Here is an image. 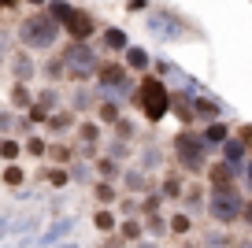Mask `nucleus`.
Segmentation results:
<instances>
[{
    "label": "nucleus",
    "instance_id": "1",
    "mask_svg": "<svg viewBox=\"0 0 252 248\" xmlns=\"http://www.w3.org/2000/svg\"><path fill=\"white\" fill-rule=\"evenodd\" d=\"M19 37H23L26 48H48L56 37H60V23H56L52 11H37V15H30V19L23 23Z\"/></svg>",
    "mask_w": 252,
    "mask_h": 248
},
{
    "label": "nucleus",
    "instance_id": "2",
    "mask_svg": "<svg viewBox=\"0 0 252 248\" xmlns=\"http://www.w3.org/2000/svg\"><path fill=\"white\" fill-rule=\"evenodd\" d=\"M48 11L56 15L60 30H67L74 41H89V37L96 33V23H93V15H89V11H78V8H71V4H63V0H56Z\"/></svg>",
    "mask_w": 252,
    "mask_h": 248
},
{
    "label": "nucleus",
    "instance_id": "3",
    "mask_svg": "<svg viewBox=\"0 0 252 248\" xmlns=\"http://www.w3.org/2000/svg\"><path fill=\"white\" fill-rule=\"evenodd\" d=\"M137 104H141L149 123H159V119L167 115V108H171V93L163 89L159 78H145L141 86H137Z\"/></svg>",
    "mask_w": 252,
    "mask_h": 248
},
{
    "label": "nucleus",
    "instance_id": "4",
    "mask_svg": "<svg viewBox=\"0 0 252 248\" xmlns=\"http://www.w3.org/2000/svg\"><path fill=\"white\" fill-rule=\"evenodd\" d=\"M174 148H178V159H182L186 171H200L204 167V137H197L193 130H182Z\"/></svg>",
    "mask_w": 252,
    "mask_h": 248
},
{
    "label": "nucleus",
    "instance_id": "5",
    "mask_svg": "<svg viewBox=\"0 0 252 248\" xmlns=\"http://www.w3.org/2000/svg\"><path fill=\"white\" fill-rule=\"evenodd\" d=\"M208 178H212V189H215V193H230V189H234V171H230L226 163H215Z\"/></svg>",
    "mask_w": 252,
    "mask_h": 248
},
{
    "label": "nucleus",
    "instance_id": "6",
    "mask_svg": "<svg viewBox=\"0 0 252 248\" xmlns=\"http://www.w3.org/2000/svg\"><path fill=\"white\" fill-rule=\"evenodd\" d=\"M215 218H219V222H230V218H237V204H234V189H230V193H219L215 196Z\"/></svg>",
    "mask_w": 252,
    "mask_h": 248
},
{
    "label": "nucleus",
    "instance_id": "7",
    "mask_svg": "<svg viewBox=\"0 0 252 248\" xmlns=\"http://www.w3.org/2000/svg\"><path fill=\"white\" fill-rule=\"evenodd\" d=\"M33 104V96H30V89L23 86V82H15V86H11V108H19V111H26Z\"/></svg>",
    "mask_w": 252,
    "mask_h": 248
},
{
    "label": "nucleus",
    "instance_id": "8",
    "mask_svg": "<svg viewBox=\"0 0 252 248\" xmlns=\"http://www.w3.org/2000/svg\"><path fill=\"white\" fill-rule=\"evenodd\" d=\"M45 182H48L52 189H63V186H67V171H63V167H48V171H45Z\"/></svg>",
    "mask_w": 252,
    "mask_h": 248
},
{
    "label": "nucleus",
    "instance_id": "9",
    "mask_svg": "<svg viewBox=\"0 0 252 248\" xmlns=\"http://www.w3.org/2000/svg\"><path fill=\"white\" fill-rule=\"evenodd\" d=\"M19 152H23V148H19V141H11V137H0V159H15Z\"/></svg>",
    "mask_w": 252,
    "mask_h": 248
},
{
    "label": "nucleus",
    "instance_id": "10",
    "mask_svg": "<svg viewBox=\"0 0 252 248\" xmlns=\"http://www.w3.org/2000/svg\"><path fill=\"white\" fill-rule=\"evenodd\" d=\"M119 78H123V67H119V63H104L100 67V82H119Z\"/></svg>",
    "mask_w": 252,
    "mask_h": 248
},
{
    "label": "nucleus",
    "instance_id": "11",
    "mask_svg": "<svg viewBox=\"0 0 252 248\" xmlns=\"http://www.w3.org/2000/svg\"><path fill=\"white\" fill-rule=\"evenodd\" d=\"M45 126H48L52 133H63L67 126H71V115H52V119H45Z\"/></svg>",
    "mask_w": 252,
    "mask_h": 248
},
{
    "label": "nucleus",
    "instance_id": "12",
    "mask_svg": "<svg viewBox=\"0 0 252 248\" xmlns=\"http://www.w3.org/2000/svg\"><path fill=\"white\" fill-rule=\"evenodd\" d=\"M45 155H52L56 163H67V159H71V148H67V145H48Z\"/></svg>",
    "mask_w": 252,
    "mask_h": 248
},
{
    "label": "nucleus",
    "instance_id": "13",
    "mask_svg": "<svg viewBox=\"0 0 252 248\" xmlns=\"http://www.w3.org/2000/svg\"><path fill=\"white\" fill-rule=\"evenodd\" d=\"M96 230H115V215H111V211H96Z\"/></svg>",
    "mask_w": 252,
    "mask_h": 248
},
{
    "label": "nucleus",
    "instance_id": "14",
    "mask_svg": "<svg viewBox=\"0 0 252 248\" xmlns=\"http://www.w3.org/2000/svg\"><path fill=\"white\" fill-rule=\"evenodd\" d=\"M126 60H130V67H137V70H141L145 63H149V56H145L141 48H130V52H126Z\"/></svg>",
    "mask_w": 252,
    "mask_h": 248
},
{
    "label": "nucleus",
    "instance_id": "15",
    "mask_svg": "<svg viewBox=\"0 0 252 248\" xmlns=\"http://www.w3.org/2000/svg\"><path fill=\"white\" fill-rule=\"evenodd\" d=\"M4 182H8V186H23V182H26V174L19 171V167H8V171H4Z\"/></svg>",
    "mask_w": 252,
    "mask_h": 248
},
{
    "label": "nucleus",
    "instance_id": "16",
    "mask_svg": "<svg viewBox=\"0 0 252 248\" xmlns=\"http://www.w3.org/2000/svg\"><path fill=\"white\" fill-rule=\"evenodd\" d=\"M100 119H104V123H119V108H115V104H100Z\"/></svg>",
    "mask_w": 252,
    "mask_h": 248
},
{
    "label": "nucleus",
    "instance_id": "17",
    "mask_svg": "<svg viewBox=\"0 0 252 248\" xmlns=\"http://www.w3.org/2000/svg\"><path fill=\"white\" fill-rule=\"evenodd\" d=\"M26 152H30V155H45V152H48V145H45L41 137H30V141H26Z\"/></svg>",
    "mask_w": 252,
    "mask_h": 248
},
{
    "label": "nucleus",
    "instance_id": "18",
    "mask_svg": "<svg viewBox=\"0 0 252 248\" xmlns=\"http://www.w3.org/2000/svg\"><path fill=\"white\" fill-rule=\"evenodd\" d=\"M104 41H108V48H123V45H126L123 30H108V33H104Z\"/></svg>",
    "mask_w": 252,
    "mask_h": 248
},
{
    "label": "nucleus",
    "instance_id": "19",
    "mask_svg": "<svg viewBox=\"0 0 252 248\" xmlns=\"http://www.w3.org/2000/svg\"><path fill=\"white\" fill-rule=\"evenodd\" d=\"M96 200H100V204H111V200H115V189H111V186H96Z\"/></svg>",
    "mask_w": 252,
    "mask_h": 248
},
{
    "label": "nucleus",
    "instance_id": "20",
    "mask_svg": "<svg viewBox=\"0 0 252 248\" xmlns=\"http://www.w3.org/2000/svg\"><path fill=\"white\" fill-rule=\"evenodd\" d=\"M171 230H174V233H186V230H189V218H186V215H174V218H171Z\"/></svg>",
    "mask_w": 252,
    "mask_h": 248
},
{
    "label": "nucleus",
    "instance_id": "21",
    "mask_svg": "<svg viewBox=\"0 0 252 248\" xmlns=\"http://www.w3.org/2000/svg\"><path fill=\"white\" fill-rule=\"evenodd\" d=\"M137 233H141V222H126V226H123V237H126V241L137 237Z\"/></svg>",
    "mask_w": 252,
    "mask_h": 248
},
{
    "label": "nucleus",
    "instance_id": "22",
    "mask_svg": "<svg viewBox=\"0 0 252 248\" xmlns=\"http://www.w3.org/2000/svg\"><path fill=\"white\" fill-rule=\"evenodd\" d=\"M226 137V130H222V126H212V130H208V141H222Z\"/></svg>",
    "mask_w": 252,
    "mask_h": 248
},
{
    "label": "nucleus",
    "instance_id": "23",
    "mask_svg": "<svg viewBox=\"0 0 252 248\" xmlns=\"http://www.w3.org/2000/svg\"><path fill=\"white\" fill-rule=\"evenodd\" d=\"M241 141H245V145L252 148V130H241Z\"/></svg>",
    "mask_w": 252,
    "mask_h": 248
},
{
    "label": "nucleus",
    "instance_id": "24",
    "mask_svg": "<svg viewBox=\"0 0 252 248\" xmlns=\"http://www.w3.org/2000/svg\"><path fill=\"white\" fill-rule=\"evenodd\" d=\"M241 215H245V218H249V222H252V200L245 204V211H241Z\"/></svg>",
    "mask_w": 252,
    "mask_h": 248
},
{
    "label": "nucleus",
    "instance_id": "25",
    "mask_svg": "<svg viewBox=\"0 0 252 248\" xmlns=\"http://www.w3.org/2000/svg\"><path fill=\"white\" fill-rule=\"evenodd\" d=\"M100 248H123V241H108V245H100Z\"/></svg>",
    "mask_w": 252,
    "mask_h": 248
},
{
    "label": "nucleus",
    "instance_id": "26",
    "mask_svg": "<svg viewBox=\"0 0 252 248\" xmlns=\"http://www.w3.org/2000/svg\"><path fill=\"white\" fill-rule=\"evenodd\" d=\"M0 8H15V0H0Z\"/></svg>",
    "mask_w": 252,
    "mask_h": 248
},
{
    "label": "nucleus",
    "instance_id": "27",
    "mask_svg": "<svg viewBox=\"0 0 252 248\" xmlns=\"http://www.w3.org/2000/svg\"><path fill=\"white\" fill-rule=\"evenodd\" d=\"M33 4H45V0H33Z\"/></svg>",
    "mask_w": 252,
    "mask_h": 248
}]
</instances>
